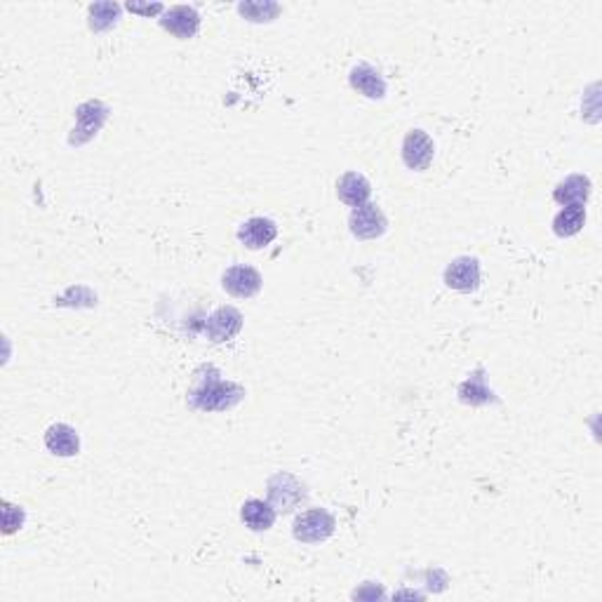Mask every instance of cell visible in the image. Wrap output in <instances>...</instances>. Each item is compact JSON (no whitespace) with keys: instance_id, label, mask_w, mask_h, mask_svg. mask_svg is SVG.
I'll list each match as a JSON object with an SVG mask.
<instances>
[{"instance_id":"cell-10","label":"cell","mask_w":602,"mask_h":602,"mask_svg":"<svg viewBox=\"0 0 602 602\" xmlns=\"http://www.w3.org/2000/svg\"><path fill=\"white\" fill-rule=\"evenodd\" d=\"M278 238V226L266 216H252L238 229V240L248 249H264Z\"/></svg>"},{"instance_id":"cell-8","label":"cell","mask_w":602,"mask_h":602,"mask_svg":"<svg viewBox=\"0 0 602 602\" xmlns=\"http://www.w3.org/2000/svg\"><path fill=\"white\" fill-rule=\"evenodd\" d=\"M242 328V313L233 306H222L212 311L207 322H205V334L207 339L215 341V344H222V341H231L240 332Z\"/></svg>"},{"instance_id":"cell-1","label":"cell","mask_w":602,"mask_h":602,"mask_svg":"<svg viewBox=\"0 0 602 602\" xmlns=\"http://www.w3.org/2000/svg\"><path fill=\"white\" fill-rule=\"evenodd\" d=\"M205 372L207 377H198V386L189 393V407L200 412H224L240 403L245 388L233 381H224L215 367H207Z\"/></svg>"},{"instance_id":"cell-13","label":"cell","mask_w":602,"mask_h":602,"mask_svg":"<svg viewBox=\"0 0 602 602\" xmlns=\"http://www.w3.org/2000/svg\"><path fill=\"white\" fill-rule=\"evenodd\" d=\"M45 447L57 457H73L80 450V438L69 424H53L45 431Z\"/></svg>"},{"instance_id":"cell-14","label":"cell","mask_w":602,"mask_h":602,"mask_svg":"<svg viewBox=\"0 0 602 602\" xmlns=\"http://www.w3.org/2000/svg\"><path fill=\"white\" fill-rule=\"evenodd\" d=\"M240 517L252 532H266L275 523V508L262 499H248L240 508Z\"/></svg>"},{"instance_id":"cell-7","label":"cell","mask_w":602,"mask_h":602,"mask_svg":"<svg viewBox=\"0 0 602 602\" xmlns=\"http://www.w3.org/2000/svg\"><path fill=\"white\" fill-rule=\"evenodd\" d=\"M445 285L457 292H476L480 288V262L476 256H457L445 269Z\"/></svg>"},{"instance_id":"cell-12","label":"cell","mask_w":602,"mask_h":602,"mask_svg":"<svg viewBox=\"0 0 602 602\" xmlns=\"http://www.w3.org/2000/svg\"><path fill=\"white\" fill-rule=\"evenodd\" d=\"M337 196L341 203H346L348 207H361L372 196V186L362 175L358 172H346L344 177L337 182Z\"/></svg>"},{"instance_id":"cell-15","label":"cell","mask_w":602,"mask_h":602,"mask_svg":"<svg viewBox=\"0 0 602 602\" xmlns=\"http://www.w3.org/2000/svg\"><path fill=\"white\" fill-rule=\"evenodd\" d=\"M590 196V182L583 175H572L553 191V200L560 205H586Z\"/></svg>"},{"instance_id":"cell-5","label":"cell","mask_w":602,"mask_h":602,"mask_svg":"<svg viewBox=\"0 0 602 602\" xmlns=\"http://www.w3.org/2000/svg\"><path fill=\"white\" fill-rule=\"evenodd\" d=\"M262 273L252 266H231L226 269V273L222 275V288L229 292L231 297L236 299H252V297L259 295L262 289Z\"/></svg>"},{"instance_id":"cell-3","label":"cell","mask_w":602,"mask_h":602,"mask_svg":"<svg viewBox=\"0 0 602 602\" xmlns=\"http://www.w3.org/2000/svg\"><path fill=\"white\" fill-rule=\"evenodd\" d=\"M266 487H269V504L275 511L292 513L306 501V487L289 473H275Z\"/></svg>"},{"instance_id":"cell-19","label":"cell","mask_w":602,"mask_h":602,"mask_svg":"<svg viewBox=\"0 0 602 602\" xmlns=\"http://www.w3.org/2000/svg\"><path fill=\"white\" fill-rule=\"evenodd\" d=\"M238 12L248 21L262 24V21H273L281 14V5L278 3H269V0L266 3H240Z\"/></svg>"},{"instance_id":"cell-20","label":"cell","mask_w":602,"mask_h":602,"mask_svg":"<svg viewBox=\"0 0 602 602\" xmlns=\"http://www.w3.org/2000/svg\"><path fill=\"white\" fill-rule=\"evenodd\" d=\"M24 523V511L17 508V506L5 504V511H3V525H5V534H12L17 527H21Z\"/></svg>"},{"instance_id":"cell-4","label":"cell","mask_w":602,"mask_h":602,"mask_svg":"<svg viewBox=\"0 0 602 602\" xmlns=\"http://www.w3.org/2000/svg\"><path fill=\"white\" fill-rule=\"evenodd\" d=\"M348 226L358 240H377L386 233L388 222L377 205L365 203L361 207H354V212L348 216Z\"/></svg>"},{"instance_id":"cell-17","label":"cell","mask_w":602,"mask_h":602,"mask_svg":"<svg viewBox=\"0 0 602 602\" xmlns=\"http://www.w3.org/2000/svg\"><path fill=\"white\" fill-rule=\"evenodd\" d=\"M583 222H586L583 205H565L563 210L556 215V219H553V231L560 238H570L583 229Z\"/></svg>"},{"instance_id":"cell-18","label":"cell","mask_w":602,"mask_h":602,"mask_svg":"<svg viewBox=\"0 0 602 602\" xmlns=\"http://www.w3.org/2000/svg\"><path fill=\"white\" fill-rule=\"evenodd\" d=\"M120 17V5L116 3H94L90 5V28L92 31H109L116 27V21Z\"/></svg>"},{"instance_id":"cell-16","label":"cell","mask_w":602,"mask_h":602,"mask_svg":"<svg viewBox=\"0 0 602 602\" xmlns=\"http://www.w3.org/2000/svg\"><path fill=\"white\" fill-rule=\"evenodd\" d=\"M459 398L466 405H487V403H494V393L484 386V370L478 367L476 372L468 377V379L459 386Z\"/></svg>"},{"instance_id":"cell-9","label":"cell","mask_w":602,"mask_h":602,"mask_svg":"<svg viewBox=\"0 0 602 602\" xmlns=\"http://www.w3.org/2000/svg\"><path fill=\"white\" fill-rule=\"evenodd\" d=\"M160 27H163L165 31H170L172 36H177V38L189 40L193 38L198 33V28H200V14L196 12V7L175 5L160 14Z\"/></svg>"},{"instance_id":"cell-6","label":"cell","mask_w":602,"mask_h":602,"mask_svg":"<svg viewBox=\"0 0 602 602\" xmlns=\"http://www.w3.org/2000/svg\"><path fill=\"white\" fill-rule=\"evenodd\" d=\"M433 153H435V144H433V139L424 130L407 132L405 139H403V163L410 170H428V165L433 163Z\"/></svg>"},{"instance_id":"cell-2","label":"cell","mask_w":602,"mask_h":602,"mask_svg":"<svg viewBox=\"0 0 602 602\" xmlns=\"http://www.w3.org/2000/svg\"><path fill=\"white\" fill-rule=\"evenodd\" d=\"M337 520L325 508H308L295 520V539L301 543H322L334 534Z\"/></svg>"},{"instance_id":"cell-21","label":"cell","mask_w":602,"mask_h":602,"mask_svg":"<svg viewBox=\"0 0 602 602\" xmlns=\"http://www.w3.org/2000/svg\"><path fill=\"white\" fill-rule=\"evenodd\" d=\"M127 10L139 12V14H156V12H163V5H137V3H130Z\"/></svg>"},{"instance_id":"cell-11","label":"cell","mask_w":602,"mask_h":602,"mask_svg":"<svg viewBox=\"0 0 602 602\" xmlns=\"http://www.w3.org/2000/svg\"><path fill=\"white\" fill-rule=\"evenodd\" d=\"M348 83L355 92H361L367 99H384L386 97V80L381 78V73L370 64H358L351 69Z\"/></svg>"}]
</instances>
